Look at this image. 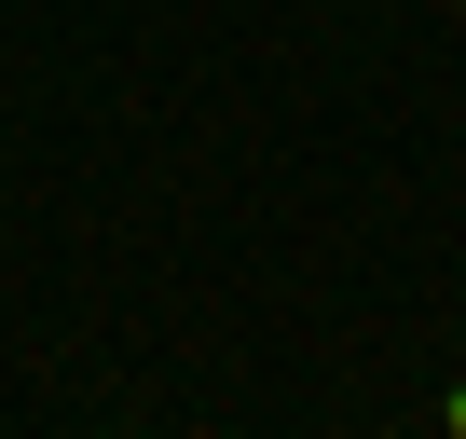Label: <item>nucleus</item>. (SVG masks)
<instances>
[{
  "label": "nucleus",
  "instance_id": "f257e3e1",
  "mask_svg": "<svg viewBox=\"0 0 466 439\" xmlns=\"http://www.w3.org/2000/svg\"><path fill=\"white\" fill-rule=\"evenodd\" d=\"M452 439H466V384H452Z\"/></svg>",
  "mask_w": 466,
  "mask_h": 439
}]
</instances>
